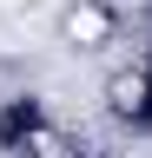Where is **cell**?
I'll list each match as a JSON object with an SVG mask.
<instances>
[{
	"mask_svg": "<svg viewBox=\"0 0 152 158\" xmlns=\"http://www.w3.org/2000/svg\"><path fill=\"white\" fill-rule=\"evenodd\" d=\"M106 27H112V20H106L99 7H73V13H66V40H73V46H99Z\"/></svg>",
	"mask_w": 152,
	"mask_h": 158,
	"instance_id": "obj_1",
	"label": "cell"
}]
</instances>
